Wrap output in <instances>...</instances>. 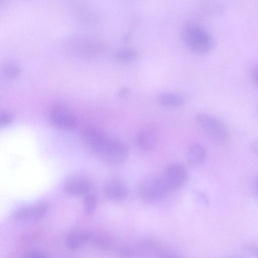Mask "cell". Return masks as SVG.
<instances>
[{
  "mask_svg": "<svg viewBox=\"0 0 258 258\" xmlns=\"http://www.w3.org/2000/svg\"><path fill=\"white\" fill-rule=\"evenodd\" d=\"M257 112H258V110H257Z\"/></svg>",
  "mask_w": 258,
  "mask_h": 258,
  "instance_id": "obj_25",
  "label": "cell"
},
{
  "mask_svg": "<svg viewBox=\"0 0 258 258\" xmlns=\"http://www.w3.org/2000/svg\"><path fill=\"white\" fill-rule=\"evenodd\" d=\"M89 242L104 250L111 249L114 245L112 236L105 232H100L95 235L91 234Z\"/></svg>",
  "mask_w": 258,
  "mask_h": 258,
  "instance_id": "obj_13",
  "label": "cell"
},
{
  "mask_svg": "<svg viewBox=\"0 0 258 258\" xmlns=\"http://www.w3.org/2000/svg\"><path fill=\"white\" fill-rule=\"evenodd\" d=\"M48 118L53 126L63 130L72 129L77 123L76 116L73 112L61 105H56L51 108Z\"/></svg>",
  "mask_w": 258,
  "mask_h": 258,
  "instance_id": "obj_4",
  "label": "cell"
},
{
  "mask_svg": "<svg viewBox=\"0 0 258 258\" xmlns=\"http://www.w3.org/2000/svg\"><path fill=\"white\" fill-rule=\"evenodd\" d=\"M250 149L253 154L258 155V139L255 140L251 142Z\"/></svg>",
  "mask_w": 258,
  "mask_h": 258,
  "instance_id": "obj_21",
  "label": "cell"
},
{
  "mask_svg": "<svg viewBox=\"0 0 258 258\" xmlns=\"http://www.w3.org/2000/svg\"><path fill=\"white\" fill-rule=\"evenodd\" d=\"M48 209V206L46 202H39L31 206L21 208L16 210L12 214L11 217L15 221L37 220L46 215Z\"/></svg>",
  "mask_w": 258,
  "mask_h": 258,
  "instance_id": "obj_9",
  "label": "cell"
},
{
  "mask_svg": "<svg viewBox=\"0 0 258 258\" xmlns=\"http://www.w3.org/2000/svg\"><path fill=\"white\" fill-rule=\"evenodd\" d=\"M128 150L121 141L113 138L106 151L99 157L105 164L115 166L123 163L127 158Z\"/></svg>",
  "mask_w": 258,
  "mask_h": 258,
  "instance_id": "obj_6",
  "label": "cell"
},
{
  "mask_svg": "<svg viewBox=\"0 0 258 258\" xmlns=\"http://www.w3.org/2000/svg\"><path fill=\"white\" fill-rule=\"evenodd\" d=\"M195 119L214 143L222 145L228 141L229 131L224 123L218 117L206 113H199L196 115Z\"/></svg>",
  "mask_w": 258,
  "mask_h": 258,
  "instance_id": "obj_2",
  "label": "cell"
},
{
  "mask_svg": "<svg viewBox=\"0 0 258 258\" xmlns=\"http://www.w3.org/2000/svg\"><path fill=\"white\" fill-rule=\"evenodd\" d=\"M138 52L132 48H123L118 50L115 54V59L121 62H131L138 57Z\"/></svg>",
  "mask_w": 258,
  "mask_h": 258,
  "instance_id": "obj_15",
  "label": "cell"
},
{
  "mask_svg": "<svg viewBox=\"0 0 258 258\" xmlns=\"http://www.w3.org/2000/svg\"><path fill=\"white\" fill-rule=\"evenodd\" d=\"M158 139L157 129L152 126H148L139 132L137 136V143L142 150L149 151L155 148Z\"/></svg>",
  "mask_w": 258,
  "mask_h": 258,
  "instance_id": "obj_10",
  "label": "cell"
},
{
  "mask_svg": "<svg viewBox=\"0 0 258 258\" xmlns=\"http://www.w3.org/2000/svg\"><path fill=\"white\" fill-rule=\"evenodd\" d=\"M96 204L97 200L95 195L92 194L85 195L82 201V211L83 213L86 216L92 214L95 211Z\"/></svg>",
  "mask_w": 258,
  "mask_h": 258,
  "instance_id": "obj_16",
  "label": "cell"
},
{
  "mask_svg": "<svg viewBox=\"0 0 258 258\" xmlns=\"http://www.w3.org/2000/svg\"><path fill=\"white\" fill-rule=\"evenodd\" d=\"M48 256L45 252L37 250L32 249L24 253V257L30 258H45Z\"/></svg>",
  "mask_w": 258,
  "mask_h": 258,
  "instance_id": "obj_18",
  "label": "cell"
},
{
  "mask_svg": "<svg viewBox=\"0 0 258 258\" xmlns=\"http://www.w3.org/2000/svg\"><path fill=\"white\" fill-rule=\"evenodd\" d=\"M159 101L163 105L167 107H178L184 103V100L180 95L166 92L161 94L159 97Z\"/></svg>",
  "mask_w": 258,
  "mask_h": 258,
  "instance_id": "obj_14",
  "label": "cell"
},
{
  "mask_svg": "<svg viewBox=\"0 0 258 258\" xmlns=\"http://www.w3.org/2000/svg\"><path fill=\"white\" fill-rule=\"evenodd\" d=\"M181 39L184 45L197 55H205L215 47L213 37L202 27L191 24L185 26L181 32Z\"/></svg>",
  "mask_w": 258,
  "mask_h": 258,
  "instance_id": "obj_1",
  "label": "cell"
},
{
  "mask_svg": "<svg viewBox=\"0 0 258 258\" xmlns=\"http://www.w3.org/2000/svg\"><path fill=\"white\" fill-rule=\"evenodd\" d=\"M169 190L164 178L150 176L140 182L137 192L143 201L148 203H156L165 198Z\"/></svg>",
  "mask_w": 258,
  "mask_h": 258,
  "instance_id": "obj_3",
  "label": "cell"
},
{
  "mask_svg": "<svg viewBox=\"0 0 258 258\" xmlns=\"http://www.w3.org/2000/svg\"><path fill=\"white\" fill-rule=\"evenodd\" d=\"M251 74L253 81L258 86V63L253 67Z\"/></svg>",
  "mask_w": 258,
  "mask_h": 258,
  "instance_id": "obj_20",
  "label": "cell"
},
{
  "mask_svg": "<svg viewBox=\"0 0 258 258\" xmlns=\"http://www.w3.org/2000/svg\"><path fill=\"white\" fill-rule=\"evenodd\" d=\"M187 178L186 168L180 163H173L166 169L163 178L169 189L177 190L185 184Z\"/></svg>",
  "mask_w": 258,
  "mask_h": 258,
  "instance_id": "obj_7",
  "label": "cell"
},
{
  "mask_svg": "<svg viewBox=\"0 0 258 258\" xmlns=\"http://www.w3.org/2000/svg\"><path fill=\"white\" fill-rule=\"evenodd\" d=\"M206 157L205 148L199 144H194L189 146L186 152V159L188 163L197 166L202 164Z\"/></svg>",
  "mask_w": 258,
  "mask_h": 258,
  "instance_id": "obj_12",
  "label": "cell"
},
{
  "mask_svg": "<svg viewBox=\"0 0 258 258\" xmlns=\"http://www.w3.org/2000/svg\"><path fill=\"white\" fill-rule=\"evenodd\" d=\"M13 116L9 112H2L0 115V124L6 126L11 124L13 120Z\"/></svg>",
  "mask_w": 258,
  "mask_h": 258,
  "instance_id": "obj_19",
  "label": "cell"
},
{
  "mask_svg": "<svg viewBox=\"0 0 258 258\" xmlns=\"http://www.w3.org/2000/svg\"><path fill=\"white\" fill-rule=\"evenodd\" d=\"M92 187L91 180L82 174H73L66 180L63 189L66 193L74 196L85 195Z\"/></svg>",
  "mask_w": 258,
  "mask_h": 258,
  "instance_id": "obj_5",
  "label": "cell"
},
{
  "mask_svg": "<svg viewBox=\"0 0 258 258\" xmlns=\"http://www.w3.org/2000/svg\"><path fill=\"white\" fill-rule=\"evenodd\" d=\"M130 90L127 87H124L121 89L118 92V96L119 98H123L126 96L130 93Z\"/></svg>",
  "mask_w": 258,
  "mask_h": 258,
  "instance_id": "obj_22",
  "label": "cell"
},
{
  "mask_svg": "<svg viewBox=\"0 0 258 258\" xmlns=\"http://www.w3.org/2000/svg\"><path fill=\"white\" fill-rule=\"evenodd\" d=\"M2 74L4 77L9 80L17 78L20 73V69L18 66L12 62H8L2 68Z\"/></svg>",
  "mask_w": 258,
  "mask_h": 258,
  "instance_id": "obj_17",
  "label": "cell"
},
{
  "mask_svg": "<svg viewBox=\"0 0 258 258\" xmlns=\"http://www.w3.org/2000/svg\"><path fill=\"white\" fill-rule=\"evenodd\" d=\"M90 236V233L81 231L72 232L67 236L66 246L72 251L79 250L85 243L89 242Z\"/></svg>",
  "mask_w": 258,
  "mask_h": 258,
  "instance_id": "obj_11",
  "label": "cell"
},
{
  "mask_svg": "<svg viewBox=\"0 0 258 258\" xmlns=\"http://www.w3.org/2000/svg\"><path fill=\"white\" fill-rule=\"evenodd\" d=\"M253 190L255 195L258 198V177L254 183Z\"/></svg>",
  "mask_w": 258,
  "mask_h": 258,
  "instance_id": "obj_24",
  "label": "cell"
},
{
  "mask_svg": "<svg viewBox=\"0 0 258 258\" xmlns=\"http://www.w3.org/2000/svg\"><path fill=\"white\" fill-rule=\"evenodd\" d=\"M129 189L126 183L118 177L108 179L103 187L104 196L111 201H121L128 194Z\"/></svg>",
  "mask_w": 258,
  "mask_h": 258,
  "instance_id": "obj_8",
  "label": "cell"
},
{
  "mask_svg": "<svg viewBox=\"0 0 258 258\" xmlns=\"http://www.w3.org/2000/svg\"><path fill=\"white\" fill-rule=\"evenodd\" d=\"M246 248L250 253L258 256V246L249 245Z\"/></svg>",
  "mask_w": 258,
  "mask_h": 258,
  "instance_id": "obj_23",
  "label": "cell"
}]
</instances>
